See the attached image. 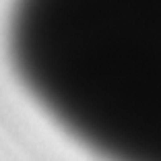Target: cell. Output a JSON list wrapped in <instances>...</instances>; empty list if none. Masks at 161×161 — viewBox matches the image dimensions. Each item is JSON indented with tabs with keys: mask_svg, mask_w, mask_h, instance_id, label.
<instances>
[{
	"mask_svg": "<svg viewBox=\"0 0 161 161\" xmlns=\"http://www.w3.org/2000/svg\"><path fill=\"white\" fill-rule=\"evenodd\" d=\"M14 76L99 161H161V0H13Z\"/></svg>",
	"mask_w": 161,
	"mask_h": 161,
	"instance_id": "cell-1",
	"label": "cell"
}]
</instances>
